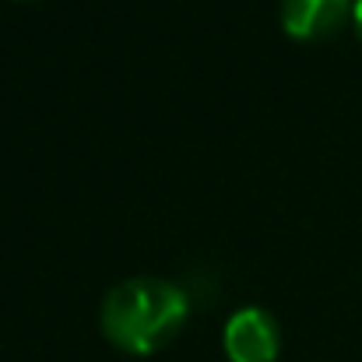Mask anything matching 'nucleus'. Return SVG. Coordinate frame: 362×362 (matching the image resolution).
<instances>
[{"instance_id": "nucleus-1", "label": "nucleus", "mask_w": 362, "mask_h": 362, "mask_svg": "<svg viewBox=\"0 0 362 362\" xmlns=\"http://www.w3.org/2000/svg\"><path fill=\"white\" fill-rule=\"evenodd\" d=\"M103 331L106 338L134 356H148L162 349L187 320V296L180 285L137 274L113 285L103 299Z\"/></svg>"}, {"instance_id": "nucleus-3", "label": "nucleus", "mask_w": 362, "mask_h": 362, "mask_svg": "<svg viewBox=\"0 0 362 362\" xmlns=\"http://www.w3.org/2000/svg\"><path fill=\"white\" fill-rule=\"evenodd\" d=\"M356 0H281V28L296 39L327 35L345 21Z\"/></svg>"}, {"instance_id": "nucleus-2", "label": "nucleus", "mask_w": 362, "mask_h": 362, "mask_svg": "<svg viewBox=\"0 0 362 362\" xmlns=\"http://www.w3.org/2000/svg\"><path fill=\"white\" fill-rule=\"evenodd\" d=\"M229 362H274L278 356V324L260 306H243L226 320L222 331Z\"/></svg>"}, {"instance_id": "nucleus-4", "label": "nucleus", "mask_w": 362, "mask_h": 362, "mask_svg": "<svg viewBox=\"0 0 362 362\" xmlns=\"http://www.w3.org/2000/svg\"><path fill=\"white\" fill-rule=\"evenodd\" d=\"M352 18H356V28H359V35H362V0H356V7H352Z\"/></svg>"}]
</instances>
